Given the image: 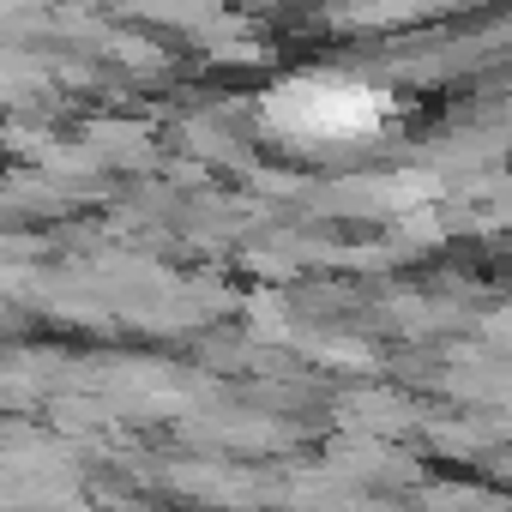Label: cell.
<instances>
[{
    "label": "cell",
    "mask_w": 512,
    "mask_h": 512,
    "mask_svg": "<svg viewBox=\"0 0 512 512\" xmlns=\"http://www.w3.org/2000/svg\"><path fill=\"white\" fill-rule=\"evenodd\" d=\"M266 109L296 139H368L392 103L356 79H290L284 91H272Z\"/></svg>",
    "instance_id": "6da1fadb"
}]
</instances>
